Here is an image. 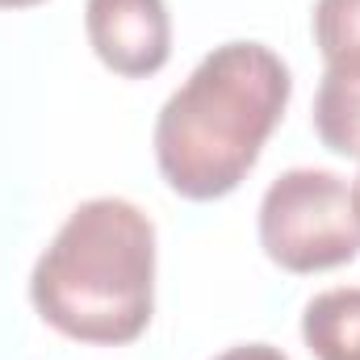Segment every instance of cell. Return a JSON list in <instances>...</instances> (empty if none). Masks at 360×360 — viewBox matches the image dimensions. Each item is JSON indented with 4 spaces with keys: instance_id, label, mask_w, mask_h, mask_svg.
I'll list each match as a JSON object with an SVG mask.
<instances>
[{
    "instance_id": "1",
    "label": "cell",
    "mask_w": 360,
    "mask_h": 360,
    "mask_svg": "<svg viewBox=\"0 0 360 360\" xmlns=\"http://www.w3.org/2000/svg\"><path fill=\"white\" fill-rule=\"evenodd\" d=\"M289 68L260 42L210 51L155 122V164L188 201L235 193L289 105Z\"/></svg>"
},
{
    "instance_id": "2",
    "label": "cell",
    "mask_w": 360,
    "mask_h": 360,
    "mask_svg": "<svg viewBox=\"0 0 360 360\" xmlns=\"http://www.w3.org/2000/svg\"><path fill=\"white\" fill-rule=\"evenodd\" d=\"M30 297L68 340L134 344L155 310L151 218L122 197L84 201L38 256Z\"/></svg>"
},
{
    "instance_id": "3",
    "label": "cell",
    "mask_w": 360,
    "mask_h": 360,
    "mask_svg": "<svg viewBox=\"0 0 360 360\" xmlns=\"http://www.w3.org/2000/svg\"><path fill=\"white\" fill-rule=\"evenodd\" d=\"M260 248L285 272H327L360 256V210L348 180L323 168L276 176L260 201Z\"/></svg>"
},
{
    "instance_id": "4",
    "label": "cell",
    "mask_w": 360,
    "mask_h": 360,
    "mask_svg": "<svg viewBox=\"0 0 360 360\" xmlns=\"http://www.w3.org/2000/svg\"><path fill=\"white\" fill-rule=\"evenodd\" d=\"M84 30L96 59L126 76H155L172 55V21L164 0H89Z\"/></svg>"
},
{
    "instance_id": "5",
    "label": "cell",
    "mask_w": 360,
    "mask_h": 360,
    "mask_svg": "<svg viewBox=\"0 0 360 360\" xmlns=\"http://www.w3.org/2000/svg\"><path fill=\"white\" fill-rule=\"evenodd\" d=\"M314 134L327 151L360 160V63H331L314 96Z\"/></svg>"
},
{
    "instance_id": "6",
    "label": "cell",
    "mask_w": 360,
    "mask_h": 360,
    "mask_svg": "<svg viewBox=\"0 0 360 360\" xmlns=\"http://www.w3.org/2000/svg\"><path fill=\"white\" fill-rule=\"evenodd\" d=\"M302 340L319 360H360V289H327L302 314Z\"/></svg>"
},
{
    "instance_id": "7",
    "label": "cell",
    "mask_w": 360,
    "mask_h": 360,
    "mask_svg": "<svg viewBox=\"0 0 360 360\" xmlns=\"http://www.w3.org/2000/svg\"><path fill=\"white\" fill-rule=\"evenodd\" d=\"M314 42L331 63H360V0H319Z\"/></svg>"
},
{
    "instance_id": "8",
    "label": "cell",
    "mask_w": 360,
    "mask_h": 360,
    "mask_svg": "<svg viewBox=\"0 0 360 360\" xmlns=\"http://www.w3.org/2000/svg\"><path fill=\"white\" fill-rule=\"evenodd\" d=\"M214 360H289V356L269 348V344H243V348H231V352H222Z\"/></svg>"
},
{
    "instance_id": "9",
    "label": "cell",
    "mask_w": 360,
    "mask_h": 360,
    "mask_svg": "<svg viewBox=\"0 0 360 360\" xmlns=\"http://www.w3.org/2000/svg\"><path fill=\"white\" fill-rule=\"evenodd\" d=\"M34 4H42V0H0V8H34Z\"/></svg>"
},
{
    "instance_id": "10",
    "label": "cell",
    "mask_w": 360,
    "mask_h": 360,
    "mask_svg": "<svg viewBox=\"0 0 360 360\" xmlns=\"http://www.w3.org/2000/svg\"><path fill=\"white\" fill-rule=\"evenodd\" d=\"M352 193H356V210H360V176H356V184H352Z\"/></svg>"
}]
</instances>
